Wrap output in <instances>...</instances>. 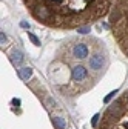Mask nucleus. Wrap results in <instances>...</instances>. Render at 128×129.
<instances>
[{
	"label": "nucleus",
	"instance_id": "1",
	"mask_svg": "<svg viewBox=\"0 0 128 129\" xmlns=\"http://www.w3.org/2000/svg\"><path fill=\"white\" fill-rule=\"evenodd\" d=\"M73 80L74 82H82V80H85L88 77V71L85 69V66H82V64H79V66H76L73 69Z\"/></svg>",
	"mask_w": 128,
	"mask_h": 129
},
{
	"label": "nucleus",
	"instance_id": "2",
	"mask_svg": "<svg viewBox=\"0 0 128 129\" xmlns=\"http://www.w3.org/2000/svg\"><path fill=\"white\" fill-rule=\"evenodd\" d=\"M88 52H90V49H88V46L85 43H77L74 46V49H73V54L77 58H85V57H88Z\"/></svg>",
	"mask_w": 128,
	"mask_h": 129
},
{
	"label": "nucleus",
	"instance_id": "3",
	"mask_svg": "<svg viewBox=\"0 0 128 129\" xmlns=\"http://www.w3.org/2000/svg\"><path fill=\"white\" fill-rule=\"evenodd\" d=\"M102 66H103V57H102V55L96 54V55H93V57L90 58V68H91V69L99 71V69H102Z\"/></svg>",
	"mask_w": 128,
	"mask_h": 129
},
{
	"label": "nucleus",
	"instance_id": "4",
	"mask_svg": "<svg viewBox=\"0 0 128 129\" xmlns=\"http://www.w3.org/2000/svg\"><path fill=\"white\" fill-rule=\"evenodd\" d=\"M120 105H122V102H120V100H117L116 103L111 105V106L108 108V115H114V117H116L119 112H120V109H122V106H120Z\"/></svg>",
	"mask_w": 128,
	"mask_h": 129
},
{
	"label": "nucleus",
	"instance_id": "5",
	"mask_svg": "<svg viewBox=\"0 0 128 129\" xmlns=\"http://www.w3.org/2000/svg\"><path fill=\"white\" fill-rule=\"evenodd\" d=\"M11 60H12V63H15V64H20V63L23 61V54H22L20 51H14V52L11 54Z\"/></svg>",
	"mask_w": 128,
	"mask_h": 129
},
{
	"label": "nucleus",
	"instance_id": "6",
	"mask_svg": "<svg viewBox=\"0 0 128 129\" xmlns=\"http://www.w3.org/2000/svg\"><path fill=\"white\" fill-rule=\"evenodd\" d=\"M53 123H54V126H56L57 129H65V127H67V121H65V118L54 117V118H53Z\"/></svg>",
	"mask_w": 128,
	"mask_h": 129
},
{
	"label": "nucleus",
	"instance_id": "7",
	"mask_svg": "<svg viewBox=\"0 0 128 129\" xmlns=\"http://www.w3.org/2000/svg\"><path fill=\"white\" fill-rule=\"evenodd\" d=\"M19 75L23 80H28L31 75H33V69H31V68H22V69H19Z\"/></svg>",
	"mask_w": 128,
	"mask_h": 129
},
{
	"label": "nucleus",
	"instance_id": "8",
	"mask_svg": "<svg viewBox=\"0 0 128 129\" xmlns=\"http://www.w3.org/2000/svg\"><path fill=\"white\" fill-rule=\"evenodd\" d=\"M28 37H29L31 40H33V43H34L36 46H40V40H39V39H37L34 34H31V32H28Z\"/></svg>",
	"mask_w": 128,
	"mask_h": 129
},
{
	"label": "nucleus",
	"instance_id": "9",
	"mask_svg": "<svg viewBox=\"0 0 128 129\" xmlns=\"http://www.w3.org/2000/svg\"><path fill=\"white\" fill-rule=\"evenodd\" d=\"M114 94H117V91H113V92H110V94L105 97V100H103V102H105V103H108V102H110V100H111V99L114 97Z\"/></svg>",
	"mask_w": 128,
	"mask_h": 129
},
{
	"label": "nucleus",
	"instance_id": "10",
	"mask_svg": "<svg viewBox=\"0 0 128 129\" xmlns=\"http://www.w3.org/2000/svg\"><path fill=\"white\" fill-rule=\"evenodd\" d=\"M99 117H100V114H96V115L93 117V120H91V124H93V126H96V124H97V120H99Z\"/></svg>",
	"mask_w": 128,
	"mask_h": 129
},
{
	"label": "nucleus",
	"instance_id": "11",
	"mask_svg": "<svg viewBox=\"0 0 128 129\" xmlns=\"http://www.w3.org/2000/svg\"><path fill=\"white\" fill-rule=\"evenodd\" d=\"M77 31H79V32H80V34H87V32L90 31V28H88V26H87V28H79Z\"/></svg>",
	"mask_w": 128,
	"mask_h": 129
},
{
	"label": "nucleus",
	"instance_id": "12",
	"mask_svg": "<svg viewBox=\"0 0 128 129\" xmlns=\"http://www.w3.org/2000/svg\"><path fill=\"white\" fill-rule=\"evenodd\" d=\"M5 40H6V36H5L3 32H2V36H0V42H2V45L5 43Z\"/></svg>",
	"mask_w": 128,
	"mask_h": 129
},
{
	"label": "nucleus",
	"instance_id": "13",
	"mask_svg": "<svg viewBox=\"0 0 128 129\" xmlns=\"http://www.w3.org/2000/svg\"><path fill=\"white\" fill-rule=\"evenodd\" d=\"M20 26H22V28H29V25H28L26 22H20Z\"/></svg>",
	"mask_w": 128,
	"mask_h": 129
},
{
	"label": "nucleus",
	"instance_id": "14",
	"mask_svg": "<svg viewBox=\"0 0 128 129\" xmlns=\"http://www.w3.org/2000/svg\"><path fill=\"white\" fill-rule=\"evenodd\" d=\"M12 105H17V106H19V105H20V100H19V99H14V100H12Z\"/></svg>",
	"mask_w": 128,
	"mask_h": 129
},
{
	"label": "nucleus",
	"instance_id": "15",
	"mask_svg": "<svg viewBox=\"0 0 128 129\" xmlns=\"http://www.w3.org/2000/svg\"><path fill=\"white\" fill-rule=\"evenodd\" d=\"M126 102H128V97H126Z\"/></svg>",
	"mask_w": 128,
	"mask_h": 129
}]
</instances>
